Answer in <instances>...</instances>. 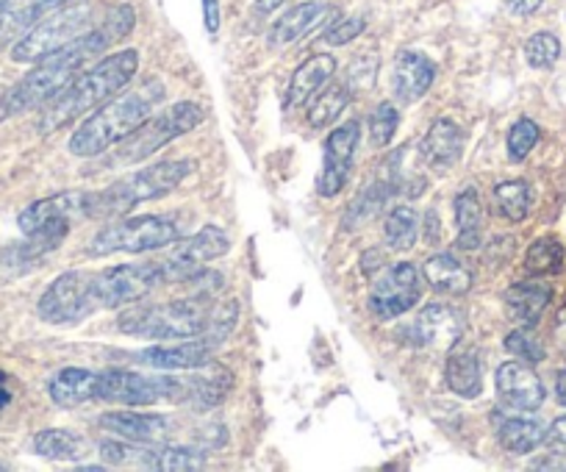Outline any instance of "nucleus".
<instances>
[{
  "instance_id": "50",
  "label": "nucleus",
  "mask_w": 566,
  "mask_h": 472,
  "mask_svg": "<svg viewBox=\"0 0 566 472\" xmlns=\"http://www.w3.org/2000/svg\"><path fill=\"white\" fill-rule=\"evenodd\" d=\"M283 7V0H255L253 12L259 14V18H266V14H272L275 9Z\"/></svg>"
},
{
  "instance_id": "49",
  "label": "nucleus",
  "mask_w": 566,
  "mask_h": 472,
  "mask_svg": "<svg viewBox=\"0 0 566 472\" xmlns=\"http://www.w3.org/2000/svg\"><path fill=\"white\" fill-rule=\"evenodd\" d=\"M553 336H555V342H558V345L564 347V350H566V306L560 308L558 314H555V328H553Z\"/></svg>"
},
{
  "instance_id": "35",
  "label": "nucleus",
  "mask_w": 566,
  "mask_h": 472,
  "mask_svg": "<svg viewBox=\"0 0 566 472\" xmlns=\"http://www.w3.org/2000/svg\"><path fill=\"white\" fill-rule=\"evenodd\" d=\"M101 455L103 464L112 466H139V470H156V461H159V450H150L148 444L139 442H117V439H108L101 442Z\"/></svg>"
},
{
  "instance_id": "34",
  "label": "nucleus",
  "mask_w": 566,
  "mask_h": 472,
  "mask_svg": "<svg viewBox=\"0 0 566 472\" xmlns=\"http://www.w3.org/2000/svg\"><path fill=\"white\" fill-rule=\"evenodd\" d=\"M494 214L509 222H522L531 211V187L525 181L497 183L492 192Z\"/></svg>"
},
{
  "instance_id": "47",
  "label": "nucleus",
  "mask_w": 566,
  "mask_h": 472,
  "mask_svg": "<svg viewBox=\"0 0 566 472\" xmlns=\"http://www.w3.org/2000/svg\"><path fill=\"white\" fill-rule=\"evenodd\" d=\"M203 20L209 34L220 31V0H203Z\"/></svg>"
},
{
  "instance_id": "22",
  "label": "nucleus",
  "mask_w": 566,
  "mask_h": 472,
  "mask_svg": "<svg viewBox=\"0 0 566 472\" xmlns=\"http://www.w3.org/2000/svg\"><path fill=\"white\" fill-rule=\"evenodd\" d=\"M336 9L328 7V3H301V7L290 9L283 18L275 20V25L270 29V45L272 48H286L292 42L303 40L306 34H312L317 25H323L325 20L334 18Z\"/></svg>"
},
{
  "instance_id": "37",
  "label": "nucleus",
  "mask_w": 566,
  "mask_h": 472,
  "mask_svg": "<svg viewBox=\"0 0 566 472\" xmlns=\"http://www.w3.org/2000/svg\"><path fill=\"white\" fill-rule=\"evenodd\" d=\"M564 268V245L555 237H542L533 242L525 253V270L536 279L542 275H555Z\"/></svg>"
},
{
  "instance_id": "31",
  "label": "nucleus",
  "mask_w": 566,
  "mask_h": 472,
  "mask_svg": "<svg viewBox=\"0 0 566 472\" xmlns=\"http://www.w3.org/2000/svg\"><path fill=\"white\" fill-rule=\"evenodd\" d=\"M90 444L84 442V437L73 431H62V428H48L34 437V450L42 459L51 461H78L81 455H86Z\"/></svg>"
},
{
  "instance_id": "52",
  "label": "nucleus",
  "mask_w": 566,
  "mask_h": 472,
  "mask_svg": "<svg viewBox=\"0 0 566 472\" xmlns=\"http://www.w3.org/2000/svg\"><path fill=\"white\" fill-rule=\"evenodd\" d=\"M555 398L560 406H566V370L558 373V381H555Z\"/></svg>"
},
{
  "instance_id": "42",
  "label": "nucleus",
  "mask_w": 566,
  "mask_h": 472,
  "mask_svg": "<svg viewBox=\"0 0 566 472\" xmlns=\"http://www.w3.org/2000/svg\"><path fill=\"white\" fill-rule=\"evenodd\" d=\"M538 137H542V132H538L536 123L527 120V117L516 120L509 132V159L525 161L531 156V150L536 148Z\"/></svg>"
},
{
  "instance_id": "29",
  "label": "nucleus",
  "mask_w": 566,
  "mask_h": 472,
  "mask_svg": "<svg viewBox=\"0 0 566 472\" xmlns=\"http://www.w3.org/2000/svg\"><path fill=\"white\" fill-rule=\"evenodd\" d=\"M455 225H459V248L475 251L483 242V206L478 189H464L455 198Z\"/></svg>"
},
{
  "instance_id": "36",
  "label": "nucleus",
  "mask_w": 566,
  "mask_h": 472,
  "mask_svg": "<svg viewBox=\"0 0 566 472\" xmlns=\"http://www.w3.org/2000/svg\"><path fill=\"white\" fill-rule=\"evenodd\" d=\"M353 90L347 84H331L317 101L308 106V126L312 128H325L334 120H339V114L345 112L347 103H350Z\"/></svg>"
},
{
  "instance_id": "8",
  "label": "nucleus",
  "mask_w": 566,
  "mask_h": 472,
  "mask_svg": "<svg viewBox=\"0 0 566 472\" xmlns=\"http://www.w3.org/2000/svg\"><path fill=\"white\" fill-rule=\"evenodd\" d=\"M187 378L176 376H142L130 370L95 373L92 400L117 406H156V403H187Z\"/></svg>"
},
{
  "instance_id": "11",
  "label": "nucleus",
  "mask_w": 566,
  "mask_h": 472,
  "mask_svg": "<svg viewBox=\"0 0 566 472\" xmlns=\"http://www.w3.org/2000/svg\"><path fill=\"white\" fill-rule=\"evenodd\" d=\"M419 297H422V273L417 270V264H389L373 275L369 312L378 319H395L413 308Z\"/></svg>"
},
{
  "instance_id": "12",
  "label": "nucleus",
  "mask_w": 566,
  "mask_h": 472,
  "mask_svg": "<svg viewBox=\"0 0 566 472\" xmlns=\"http://www.w3.org/2000/svg\"><path fill=\"white\" fill-rule=\"evenodd\" d=\"M231 251V240H228V233L217 225H203L195 237H189L187 242L176 248L170 256L161 262L165 268V279L167 284L178 281L181 284L187 275H192L195 270H200L203 264L214 262V259H222L226 253Z\"/></svg>"
},
{
  "instance_id": "3",
  "label": "nucleus",
  "mask_w": 566,
  "mask_h": 472,
  "mask_svg": "<svg viewBox=\"0 0 566 472\" xmlns=\"http://www.w3.org/2000/svg\"><path fill=\"white\" fill-rule=\"evenodd\" d=\"M136 70H139V53L136 51H119L101 59L95 67L75 75L62 92H56V95L40 108L36 132L51 134L70 126V123H75L78 117H84L86 112H92V108H97L101 103H106L108 97L123 92L125 86H128V81H134Z\"/></svg>"
},
{
  "instance_id": "26",
  "label": "nucleus",
  "mask_w": 566,
  "mask_h": 472,
  "mask_svg": "<svg viewBox=\"0 0 566 472\" xmlns=\"http://www.w3.org/2000/svg\"><path fill=\"white\" fill-rule=\"evenodd\" d=\"M422 279L442 295H467L472 290V273L453 253H433L422 268Z\"/></svg>"
},
{
  "instance_id": "6",
  "label": "nucleus",
  "mask_w": 566,
  "mask_h": 472,
  "mask_svg": "<svg viewBox=\"0 0 566 472\" xmlns=\"http://www.w3.org/2000/svg\"><path fill=\"white\" fill-rule=\"evenodd\" d=\"M211 303L203 297H187L172 303H145L134 306L117 317V328L139 339H192L200 336L209 319Z\"/></svg>"
},
{
  "instance_id": "40",
  "label": "nucleus",
  "mask_w": 566,
  "mask_h": 472,
  "mask_svg": "<svg viewBox=\"0 0 566 472\" xmlns=\"http://www.w3.org/2000/svg\"><path fill=\"white\" fill-rule=\"evenodd\" d=\"M525 59L531 67L549 70L560 59L558 36L549 34V31H538V34H533L531 40L525 42Z\"/></svg>"
},
{
  "instance_id": "46",
  "label": "nucleus",
  "mask_w": 566,
  "mask_h": 472,
  "mask_svg": "<svg viewBox=\"0 0 566 472\" xmlns=\"http://www.w3.org/2000/svg\"><path fill=\"white\" fill-rule=\"evenodd\" d=\"M544 0H505V7H509L511 14H516V18H531L533 12H538L542 9Z\"/></svg>"
},
{
  "instance_id": "18",
  "label": "nucleus",
  "mask_w": 566,
  "mask_h": 472,
  "mask_svg": "<svg viewBox=\"0 0 566 472\" xmlns=\"http://www.w3.org/2000/svg\"><path fill=\"white\" fill-rule=\"evenodd\" d=\"M70 3L73 0H0V51L23 40L40 20Z\"/></svg>"
},
{
  "instance_id": "15",
  "label": "nucleus",
  "mask_w": 566,
  "mask_h": 472,
  "mask_svg": "<svg viewBox=\"0 0 566 472\" xmlns=\"http://www.w3.org/2000/svg\"><path fill=\"white\" fill-rule=\"evenodd\" d=\"M358 137L361 128L356 120L345 123V126L334 128L331 137L325 139V156H323V170L317 176V192L319 198H336L345 189L347 178H350L353 156H356Z\"/></svg>"
},
{
  "instance_id": "27",
  "label": "nucleus",
  "mask_w": 566,
  "mask_h": 472,
  "mask_svg": "<svg viewBox=\"0 0 566 472\" xmlns=\"http://www.w3.org/2000/svg\"><path fill=\"white\" fill-rule=\"evenodd\" d=\"M92 387H95V370L86 367H64L48 384V395L59 409H75L92 400Z\"/></svg>"
},
{
  "instance_id": "23",
  "label": "nucleus",
  "mask_w": 566,
  "mask_h": 472,
  "mask_svg": "<svg viewBox=\"0 0 566 472\" xmlns=\"http://www.w3.org/2000/svg\"><path fill=\"white\" fill-rule=\"evenodd\" d=\"M189 398L187 403L198 409H214L217 403L226 400V395L233 389V373L220 361H203L200 367H192L187 376Z\"/></svg>"
},
{
  "instance_id": "10",
  "label": "nucleus",
  "mask_w": 566,
  "mask_h": 472,
  "mask_svg": "<svg viewBox=\"0 0 566 472\" xmlns=\"http://www.w3.org/2000/svg\"><path fill=\"white\" fill-rule=\"evenodd\" d=\"M92 18L95 9L90 3H78V7H62L59 12L48 14L45 20L34 25L23 40L14 42L12 62L18 64H36L48 59L51 53L62 51L73 40L92 29Z\"/></svg>"
},
{
  "instance_id": "53",
  "label": "nucleus",
  "mask_w": 566,
  "mask_h": 472,
  "mask_svg": "<svg viewBox=\"0 0 566 472\" xmlns=\"http://www.w3.org/2000/svg\"><path fill=\"white\" fill-rule=\"evenodd\" d=\"M7 117H12V112H9V97L7 90H0V123L7 120Z\"/></svg>"
},
{
  "instance_id": "41",
  "label": "nucleus",
  "mask_w": 566,
  "mask_h": 472,
  "mask_svg": "<svg viewBox=\"0 0 566 472\" xmlns=\"http://www.w3.org/2000/svg\"><path fill=\"white\" fill-rule=\"evenodd\" d=\"M206 464V453L203 450L195 448H167L159 450V461H156V470L161 472H189V470H200Z\"/></svg>"
},
{
  "instance_id": "21",
  "label": "nucleus",
  "mask_w": 566,
  "mask_h": 472,
  "mask_svg": "<svg viewBox=\"0 0 566 472\" xmlns=\"http://www.w3.org/2000/svg\"><path fill=\"white\" fill-rule=\"evenodd\" d=\"M214 350L217 347L206 342L203 336H192V339H184L176 347H148V350L134 353L130 359L154 367V370H192V367L209 361Z\"/></svg>"
},
{
  "instance_id": "19",
  "label": "nucleus",
  "mask_w": 566,
  "mask_h": 472,
  "mask_svg": "<svg viewBox=\"0 0 566 472\" xmlns=\"http://www.w3.org/2000/svg\"><path fill=\"white\" fill-rule=\"evenodd\" d=\"M437 64L424 53L402 51L395 59V70H391V95L397 103H417L424 92L431 90L437 81Z\"/></svg>"
},
{
  "instance_id": "4",
  "label": "nucleus",
  "mask_w": 566,
  "mask_h": 472,
  "mask_svg": "<svg viewBox=\"0 0 566 472\" xmlns=\"http://www.w3.org/2000/svg\"><path fill=\"white\" fill-rule=\"evenodd\" d=\"M167 86L159 78H148L145 84L134 86L130 92L119 95L117 101L106 103L97 112H92L75 134L70 137V154L81 159H97L114 145L123 143L130 132L148 120L154 108L165 103Z\"/></svg>"
},
{
  "instance_id": "38",
  "label": "nucleus",
  "mask_w": 566,
  "mask_h": 472,
  "mask_svg": "<svg viewBox=\"0 0 566 472\" xmlns=\"http://www.w3.org/2000/svg\"><path fill=\"white\" fill-rule=\"evenodd\" d=\"M389 195H391V187L386 181H378V183H373V187L364 189V192L353 200V206H347L345 228L347 225L356 228V225H361V222L373 220V217L384 209V203Z\"/></svg>"
},
{
  "instance_id": "32",
  "label": "nucleus",
  "mask_w": 566,
  "mask_h": 472,
  "mask_svg": "<svg viewBox=\"0 0 566 472\" xmlns=\"http://www.w3.org/2000/svg\"><path fill=\"white\" fill-rule=\"evenodd\" d=\"M544 437H547V431H544L542 422L520 420V417H514V420H505L503 426L497 428L500 444H503L509 453H516V455L533 453L538 444H544Z\"/></svg>"
},
{
  "instance_id": "33",
  "label": "nucleus",
  "mask_w": 566,
  "mask_h": 472,
  "mask_svg": "<svg viewBox=\"0 0 566 472\" xmlns=\"http://www.w3.org/2000/svg\"><path fill=\"white\" fill-rule=\"evenodd\" d=\"M419 237V217L411 206H395L386 214L384 242L391 251H411Z\"/></svg>"
},
{
  "instance_id": "20",
  "label": "nucleus",
  "mask_w": 566,
  "mask_h": 472,
  "mask_svg": "<svg viewBox=\"0 0 566 472\" xmlns=\"http://www.w3.org/2000/svg\"><path fill=\"white\" fill-rule=\"evenodd\" d=\"M97 426L106 428L114 437H123L128 442L159 444L167 442L172 433V422L165 415H134V411H108L97 420Z\"/></svg>"
},
{
  "instance_id": "54",
  "label": "nucleus",
  "mask_w": 566,
  "mask_h": 472,
  "mask_svg": "<svg viewBox=\"0 0 566 472\" xmlns=\"http://www.w3.org/2000/svg\"><path fill=\"white\" fill-rule=\"evenodd\" d=\"M3 470H9V466H7V464H3V461H0V472H3Z\"/></svg>"
},
{
  "instance_id": "48",
  "label": "nucleus",
  "mask_w": 566,
  "mask_h": 472,
  "mask_svg": "<svg viewBox=\"0 0 566 472\" xmlns=\"http://www.w3.org/2000/svg\"><path fill=\"white\" fill-rule=\"evenodd\" d=\"M439 233H442V220L437 217V211H428L424 214V240L437 242Z\"/></svg>"
},
{
  "instance_id": "28",
  "label": "nucleus",
  "mask_w": 566,
  "mask_h": 472,
  "mask_svg": "<svg viewBox=\"0 0 566 472\" xmlns=\"http://www.w3.org/2000/svg\"><path fill=\"white\" fill-rule=\"evenodd\" d=\"M553 290L542 281H522L505 292V306L509 314L522 325H536L542 319L544 308H547Z\"/></svg>"
},
{
  "instance_id": "24",
  "label": "nucleus",
  "mask_w": 566,
  "mask_h": 472,
  "mask_svg": "<svg viewBox=\"0 0 566 472\" xmlns=\"http://www.w3.org/2000/svg\"><path fill=\"white\" fill-rule=\"evenodd\" d=\"M422 159L433 167V170H450L455 161L464 154V134L453 120L442 117L431 126V132L422 139Z\"/></svg>"
},
{
  "instance_id": "7",
  "label": "nucleus",
  "mask_w": 566,
  "mask_h": 472,
  "mask_svg": "<svg viewBox=\"0 0 566 472\" xmlns=\"http://www.w3.org/2000/svg\"><path fill=\"white\" fill-rule=\"evenodd\" d=\"M206 120V108L195 101H181L176 106L165 108L156 117H148L136 132H130L128 137L119 143V148L112 156H106L103 167H125L136 165V161H145L156 154V150L165 148L172 139L184 137V134L195 132L200 123Z\"/></svg>"
},
{
  "instance_id": "25",
  "label": "nucleus",
  "mask_w": 566,
  "mask_h": 472,
  "mask_svg": "<svg viewBox=\"0 0 566 472\" xmlns=\"http://www.w3.org/2000/svg\"><path fill=\"white\" fill-rule=\"evenodd\" d=\"M336 73V59L331 53H317V56L306 59L301 67L295 70L290 81V90H286V108L306 106L314 97V92L323 90Z\"/></svg>"
},
{
  "instance_id": "16",
  "label": "nucleus",
  "mask_w": 566,
  "mask_h": 472,
  "mask_svg": "<svg viewBox=\"0 0 566 472\" xmlns=\"http://www.w3.org/2000/svg\"><path fill=\"white\" fill-rule=\"evenodd\" d=\"M464 336V314L450 303H428L411 323V339L419 347L450 350Z\"/></svg>"
},
{
  "instance_id": "39",
  "label": "nucleus",
  "mask_w": 566,
  "mask_h": 472,
  "mask_svg": "<svg viewBox=\"0 0 566 472\" xmlns=\"http://www.w3.org/2000/svg\"><path fill=\"white\" fill-rule=\"evenodd\" d=\"M397 126H400V112L395 103H378L369 114V139L375 148H386L395 139Z\"/></svg>"
},
{
  "instance_id": "44",
  "label": "nucleus",
  "mask_w": 566,
  "mask_h": 472,
  "mask_svg": "<svg viewBox=\"0 0 566 472\" xmlns=\"http://www.w3.org/2000/svg\"><path fill=\"white\" fill-rule=\"evenodd\" d=\"M505 350L520 356V359H525L527 365L544 361V347L538 345L531 334H525V331H511V334L505 336Z\"/></svg>"
},
{
  "instance_id": "9",
  "label": "nucleus",
  "mask_w": 566,
  "mask_h": 472,
  "mask_svg": "<svg viewBox=\"0 0 566 472\" xmlns=\"http://www.w3.org/2000/svg\"><path fill=\"white\" fill-rule=\"evenodd\" d=\"M181 240V225L170 214H145L130 220L112 222L92 237V256H112V253H145L159 251Z\"/></svg>"
},
{
  "instance_id": "1",
  "label": "nucleus",
  "mask_w": 566,
  "mask_h": 472,
  "mask_svg": "<svg viewBox=\"0 0 566 472\" xmlns=\"http://www.w3.org/2000/svg\"><path fill=\"white\" fill-rule=\"evenodd\" d=\"M167 284L159 264H117L106 270H67L42 292L36 312L51 325H78L92 314L123 308Z\"/></svg>"
},
{
  "instance_id": "14",
  "label": "nucleus",
  "mask_w": 566,
  "mask_h": 472,
  "mask_svg": "<svg viewBox=\"0 0 566 472\" xmlns=\"http://www.w3.org/2000/svg\"><path fill=\"white\" fill-rule=\"evenodd\" d=\"M67 231H70V222H51V225L40 228L36 233H25V242L9 245L7 251L0 253V284L20 279V275L40 268L42 259L62 245Z\"/></svg>"
},
{
  "instance_id": "51",
  "label": "nucleus",
  "mask_w": 566,
  "mask_h": 472,
  "mask_svg": "<svg viewBox=\"0 0 566 472\" xmlns=\"http://www.w3.org/2000/svg\"><path fill=\"white\" fill-rule=\"evenodd\" d=\"M9 403H12V389H9L7 376L0 373V415H3V409H7Z\"/></svg>"
},
{
  "instance_id": "30",
  "label": "nucleus",
  "mask_w": 566,
  "mask_h": 472,
  "mask_svg": "<svg viewBox=\"0 0 566 472\" xmlns=\"http://www.w3.org/2000/svg\"><path fill=\"white\" fill-rule=\"evenodd\" d=\"M444 378L459 398L472 400L483 392V373L472 353H453L444 367Z\"/></svg>"
},
{
  "instance_id": "5",
  "label": "nucleus",
  "mask_w": 566,
  "mask_h": 472,
  "mask_svg": "<svg viewBox=\"0 0 566 472\" xmlns=\"http://www.w3.org/2000/svg\"><path fill=\"white\" fill-rule=\"evenodd\" d=\"M192 172V159H167L159 161V165H150L148 170L130 172V176L108 183L106 189H95V220L128 214L130 209H136L145 200H156L178 189Z\"/></svg>"
},
{
  "instance_id": "13",
  "label": "nucleus",
  "mask_w": 566,
  "mask_h": 472,
  "mask_svg": "<svg viewBox=\"0 0 566 472\" xmlns=\"http://www.w3.org/2000/svg\"><path fill=\"white\" fill-rule=\"evenodd\" d=\"M95 220V192L86 189H67L51 198L34 200L23 214L18 217V225L23 233H36L51 222H75Z\"/></svg>"
},
{
  "instance_id": "45",
  "label": "nucleus",
  "mask_w": 566,
  "mask_h": 472,
  "mask_svg": "<svg viewBox=\"0 0 566 472\" xmlns=\"http://www.w3.org/2000/svg\"><path fill=\"white\" fill-rule=\"evenodd\" d=\"M544 444H547L553 453L566 455V417H558V420L549 426L547 437H544Z\"/></svg>"
},
{
  "instance_id": "43",
  "label": "nucleus",
  "mask_w": 566,
  "mask_h": 472,
  "mask_svg": "<svg viewBox=\"0 0 566 472\" xmlns=\"http://www.w3.org/2000/svg\"><path fill=\"white\" fill-rule=\"evenodd\" d=\"M364 29H367V20L364 18H342V20H336L328 31H325L323 42L331 48H342V45H347V42L356 40V36H361Z\"/></svg>"
},
{
  "instance_id": "17",
  "label": "nucleus",
  "mask_w": 566,
  "mask_h": 472,
  "mask_svg": "<svg viewBox=\"0 0 566 472\" xmlns=\"http://www.w3.org/2000/svg\"><path fill=\"white\" fill-rule=\"evenodd\" d=\"M497 395L514 411H536L547 398L542 378L536 376V370L527 361H505L500 367Z\"/></svg>"
},
{
  "instance_id": "2",
  "label": "nucleus",
  "mask_w": 566,
  "mask_h": 472,
  "mask_svg": "<svg viewBox=\"0 0 566 472\" xmlns=\"http://www.w3.org/2000/svg\"><path fill=\"white\" fill-rule=\"evenodd\" d=\"M136 14L134 7L128 3H119L108 12V18L101 25L90 29L86 34H81L78 40H73L70 45H64L62 51L51 53L48 59L36 62V67L25 75L20 84L9 86V112L23 114L31 108H42L51 101L56 92H62L75 75H81V70L86 67V62L103 56L108 48H114L117 42H123L125 36L134 31Z\"/></svg>"
}]
</instances>
